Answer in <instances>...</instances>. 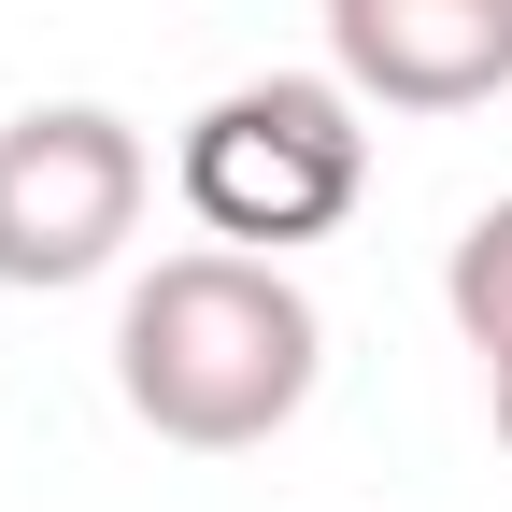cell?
<instances>
[{
    "mask_svg": "<svg viewBox=\"0 0 512 512\" xmlns=\"http://www.w3.org/2000/svg\"><path fill=\"white\" fill-rule=\"evenodd\" d=\"M441 313H456V342L498 370L512 356V200H484L456 228V256H441Z\"/></svg>",
    "mask_w": 512,
    "mask_h": 512,
    "instance_id": "cell-5",
    "label": "cell"
},
{
    "mask_svg": "<svg viewBox=\"0 0 512 512\" xmlns=\"http://www.w3.org/2000/svg\"><path fill=\"white\" fill-rule=\"evenodd\" d=\"M370 200V100L342 72H271L228 86L200 128H185V214L214 242H328Z\"/></svg>",
    "mask_w": 512,
    "mask_h": 512,
    "instance_id": "cell-2",
    "label": "cell"
},
{
    "mask_svg": "<svg viewBox=\"0 0 512 512\" xmlns=\"http://www.w3.org/2000/svg\"><path fill=\"white\" fill-rule=\"evenodd\" d=\"M313 370H328V328H313L299 271L256 256V242L157 256L114 313V399L171 456H256L271 427H299Z\"/></svg>",
    "mask_w": 512,
    "mask_h": 512,
    "instance_id": "cell-1",
    "label": "cell"
},
{
    "mask_svg": "<svg viewBox=\"0 0 512 512\" xmlns=\"http://www.w3.org/2000/svg\"><path fill=\"white\" fill-rule=\"evenodd\" d=\"M484 384H498V441H512V356H498V370H484Z\"/></svg>",
    "mask_w": 512,
    "mask_h": 512,
    "instance_id": "cell-6",
    "label": "cell"
},
{
    "mask_svg": "<svg viewBox=\"0 0 512 512\" xmlns=\"http://www.w3.org/2000/svg\"><path fill=\"white\" fill-rule=\"evenodd\" d=\"M157 200V157L143 128L100 114V100H29L15 128H0V285H100L128 228H143Z\"/></svg>",
    "mask_w": 512,
    "mask_h": 512,
    "instance_id": "cell-3",
    "label": "cell"
},
{
    "mask_svg": "<svg viewBox=\"0 0 512 512\" xmlns=\"http://www.w3.org/2000/svg\"><path fill=\"white\" fill-rule=\"evenodd\" d=\"M328 72L370 114H484L512 86V0H328Z\"/></svg>",
    "mask_w": 512,
    "mask_h": 512,
    "instance_id": "cell-4",
    "label": "cell"
}]
</instances>
